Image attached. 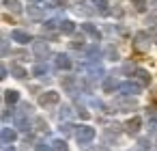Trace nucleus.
Listing matches in <instances>:
<instances>
[{"instance_id":"5701e85b","label":"nucleus","mask_w":157,"mask_h":151,"mask_svg":"<svg viewBox=\"0 0 157 151\" xmlns=\"http://www.w3.org/2000/svg\"><path fill=\"white\" fill-rule=\"evenodd\" d=\"M39 151H48V149H45V147H39Z\"/></svg>"},{"instance_id":"dca6fc26","label":"nucleus","mask_w":157,"mask_h":151,"mask_svg":"<svg viewBox=\"0 0 157 151\" xmlns=\"http://www.w3.org/2000/svg\"><path fill=\"white\" fill-rule=\"evenodd\" d=\"M121 91H125V93H138V86L136 84H123Z\"/></svg>"},{"instance_id":"f8f14e48","label":"nucleus","mask_w":157,"mask_h":151,"mask_svg":"<svg viewBox=\"0 0 157 151\" xmlns=\"http://www.w3.org/2000/svg\"><path fill=\"white\" fill-rule=\"evenodd\" d=\"M90 136H93V129H90V127H86V129H80V132H78V138H80V140H86V138H90Z\"/></svg>"},{"instance_id":"6e6552de","label":"nucleus","mask_w":157,"mask_h":151,"mask_svg":"<svg viewBox=\"0 0 157 151\" xmlns=\"http://www.w3.org/2000/svg\"><path fill=\"white\" fill-rule=\"evenodd\" d=\"M136 76H138V80H140L142 84H148V82H151V76H148L144 69H138V71H136Z\"/></svg>"},{"instance_id":"f257e3e1","label":"nucleus","mask_w":157,"mask_h":151,"mask_svg":"<svg viewBox=\"0 0 157 151\" xmlns=\"http://www.w3.org/2000/svg\"><path fill=\"white\" fill-rule=\"evenodd\" d=\"M33 48H35V54H37L39 58H45V56L50 54V48L45 46V41H35Z\"/></svg>"},{"instance_id":"7ed1b4c3","label":"nucleus","mask_w":157,"mask_h":151,"mask_svg":"<svg viewBox=\"0 0 157 151\" xmlns=\"http://www.w3.org/2000/svg\"><path fill=\"white\" fill-rule=\"evenodd\" d=\"M13 39H15L17 43H28V41H33V39H30V35H28V33H24V30H13Z\"/></svg>"},{"instance_id":"4be33fe9","label":"nucleus","mask_w":157,"mask_h":151,"mask_svg":"<svg viewBox=\"0 0 157 151\" xmlns=\"http://www.w3.org/2000/svg\"><path fill=\"white\" fill-rule=\"evenodd\" d=\"M153 99H155V101H157V89H155V93H153Z\"/></svg>"},{"instance_id":"b1692460","label":"nucleus","mask_w":157,"mask_h":151,"mask_svg":"<svg viewBox=\"0 0 157 151\" xmlns=\"http://www.w3.org/2000/svg\"><path fill=\"white\" fill-rule=\"evenodd\" d=\"M153 7H157V0H153Z\"/></svg>"},{"instance_id":"423d86ee","label":"nucleus","mask_w":157,"mask_h":151,"mask_svg":"<svg viewBox=\"0 0 157 151\" xmlns=\"http://www.w3.org/2000/svg\"><path fill=\"white\" fill-rule=\"evenodd\" d=\"M93 5L97 7V11L101 13V15H108L110 11H108V0H93Z\"/></svg>"},{"instance_id":"aec40b11","label":"nucleus","mask_w":157,"mask_h":151,"mask_svg":"<svg viewBox=\"0 0 157 151\" xmlns=\"http://www.w3.org/2000/svg\"><path fill=\"white\" fill-rule=\"evenodd\" d=\"M56 151H67V147H65V142H56Z\"/></svg>"},{"instance_id":"39448f33","label":"nucleus","mask_w":157,"mask_h":151,"mask_svg":"<svg viewBox=\"0 0 157 151\" xmlns=\"http://www.w3.org/2000/svg\"><path fill=\"white\" fill-rule=\"evenodd\" d=\"M5 7L13 13H22V5H20V0H5Z\"/></svg>"},{"instance_id":"f3484780","label":"nucleus","mask_w":157,"mask_h":151,"mask_svg":"<svg viewBox=\"0 0 157 151\" xmlns=\"http://www.w3.org/2000/svg\"><path fill=\"white\" fill-rule=\"evenodd\" d=\"M28 13H30L33 18H41V15H43V11L37 9V7H28Z\"/></svg>"},{"instance_id":"393cba45","label":"nucleus","mask_w":157,"mask_h":151,"mask_svg":"<svg viewBox=\"0 0 157 151\" xmlns=\"http://www.w3.org/2000/svg\"><path fill=\"white\" fill-rule=\"evenodd\" d=\"M30 2H37V0H30Z\"/></svg>"},{"instance_id":"412c9836","label":"nucleus","mask_w":157,"mask_h":151,"mask_svg":"<svg viewBox=\"0 0 157 151\" xmlns=\"http://www.w3.org/2000/svg\"><path fill=\"white\" fill-rule=\"evenodd\" d=\"M5 74H7V71H5L2 67H0V80H2V78H5Z\"/></svg>"},{"instance_id":"9b49d317","label":"nucleus","mask_w":157,"mask_h":151,"mask_svg":"<svg viewBox=\"0 0 157 151\" xmlns=\"http://www.w3.org/2000/svg\"><path fill=\"white\" fill-rule=\"evenodd\" d=\"M127 129H129V132H138V129H140V119H131V121L127 123Z\"/></svg>"},{"instance_id":"2eb2a0df","label":"nucleus","mask_w":157,"mask_h":151,"mask_svg":"<svg viewBox=\"0 0 157 151\" xmlns=\"http://www.w3.org/2000/svg\"><path fill=\"white\" fill-rule=\"evenodd\" d=\"M17 99H20L17 91H7V101H9V104H13V101H17Z\"/></svg>"},{"instance_id":"9d476101","label":"nucleus","mask_w":157,"mask_h":151,"mask_svg":"<svg viewBox=\"0 0 157 151\" xmlns=\"http://www.w3.org/2000/svg\"><path fill=\"white\" fill-rule=\"evenodd\" d=\"M136 39H138V41H136V46L144 50V48H146V35H144V33H138V35H136Z\"/></svg>"},{"instance_id":"a211bd4d","label":"nucleus","mask_w":157,"mask_h":151,"mask_svg":"<svg viewBox=\"0 0 157 151\" xmlns=\"http://www.w3.org/2000/svg\"><path fill=\"white\" fill-rule=\"evenodd\" d=\"M146 24H157V13H151L146 18Z\"/></svg>"},{"instance_id":"f03ea898","label":"nucleus","mask_w":157,"mask_h":151,"mask_svg":"<svg viewBox=\"0 0 157 151\" xmlns=\"http://www.w3.org/2000/svg\"><path fill=\"white\" fill-rule=\"evenodd\" d=\"M56 67H58V69H69V67H71L69 56H67V54H58V56H56Z\"/></svg>"},{"instance_id":"20e7f679","label":"nucleus","mask_w":157,"mask_h":151,"mask_svg":"<svg viewBox=\"0 0 157 151\" xmlns=\"http://www.w3.org/2000/svg\"><path fill=\"white\" fill-rule=\"evenodd\" d=\"M39 101L45 106V104H56L58 101V93H43L41 97H39Z\"/></svg>"},{"instance_id":"0eeeda50","label":"nucleus","mask_w":157,"mask_h":151,"mask_svg":"<svg viewBox=\"0 0 157 151\" xmlns=\"http://www.w3.org/2000/svg\"><path fill=\"white\" fill-rule=\"evenodd\" d=\"M60 30H63L65 35H71V33L75 30V26H73V22H69V20H65V22H60Z\"/></svg>"},{"instance_id":"1a4fd4ad","label":"nucleus","mask_w":157,"mask_h":151,"mask_svg":"<svg viewBox=\"0 0 157 151\" xmlns=\"http://www.w3.org/2000/svg\"><path fill=\"white\" fill-rule=\"evenodd\" d=\"M82 28H84V30H86V33H88V35H93V37H95V39H99V30H97V28H95V26H93V24H84V26H82Z\"/></svg>"},{"instance_id":"a878e982","label":"nucleus","mask_w":157,"mask_h":151,"mask_svg":"<svg viewBox=\"0 0 157 151\" xmlns=\"http://www.w3.org/2000/svg\"><path fill=\"white\" fill-rule=\"evenodd\" d=\"M99 151H105V149H99Z\"/></svg>"},{"instance_id":"6ab92c4d","label":"nucleus","mask_w":157,"mask_h":151,"mask_svg":"<svg viewBox=\"0 0 157 151\" xmlns=\"http://www.w3.org/2000/svg\"><path fill=\"white\" fill-rule=\"evenodd\" d=\"M43 71H45V67H43V65H37V67L33 69V74H43Z\"/></svg>"},{"instance_id":"4468645a","label":"nucleus","mask_w":157,"mask_h":151,"mask_svg":"<svg viewBox=\"0 0 157 151\" xmlns=\"http://www.w3.org/2000/svg\"><path fill=\"white\" fill-rule=\"evenodd\" d=\"M11 71H13V74H15L17 78H26V71H24V69H22L20 65H13V67H11Z\"/></svg>"},{"instance_id":"ddd939ff","label":"nucleus","mask_w":157,"mask_h":151,"mask_svg":"<svg viewBox=\"0 0 157 151\" xmlns=\"http://www.w3.org/2000/svg\"><path fill=\"white\" fill-rule=\"evenodd\" d=\"M131 2H133V7H136V11H146V2H144V0H131Z\"/></svg>"}]
</instances>
